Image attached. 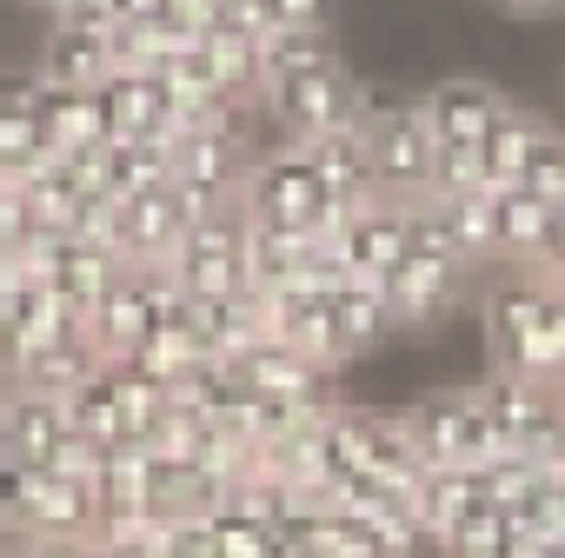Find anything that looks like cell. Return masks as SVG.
<instances>
[{"instance_id": "obj_27", "label": "cell", "mask_w": 565, "mask_h": 558, "mask_svg": "<svg viewBox=\"0 0 565 558\" xmlns=\"http://www.w3.org/2000/svg\"><path fill=\"white\" fill-rule=\"evenodd\" d=\"M28 472L34 465H21V452L0 439V538H14V518H21V498H28Z\"/></svg>"}, {"instance_id": "obj_31", "label": "cell", "mask_w": 565, "mask_h": 558, "mask_svg": "<svg viewBox=\"0 0 565 558\" xmlns=\"http://www.w3.org/2000/svg\"><path fill=\"white\" fill-rule=\"evenodd\" d=\"M552 512H558V532H565V465L552 472Z\"/></svg>"}, {"instance_id": "obj_12", "label": "cell", "mask_w": 565, "mask_h": 558, "mask_svg": "<svg viewBox=\"0 0 565 558\" xmlns=\"http://www.w3.org/2000/svg\"><path fill=\"white\" fill-rule=\"evenodd\" d=\"M100 346L87 340V326H74V333H61V340H47V346H28L21 353V366H14V386H28V393H47V399H74L87 379H100Z\"/></svg>"}, {"instance_id": "obj_14", "label": "cell", "mask_w": 565, "mask_h": 558, "mask_svg": "<svg viewBox=\"0 0 565 558\" xmlns=\"http://www.w3.org/2000/svg\"><path fill=\"white\" fill-rule=\"evenodd\" d=\"M545 226H552V206L539 193H525V186L492 193V266L532 272L539 266V246H545Z\"/></svg>"}, {"instance_id": "obj_6", "label": "cell", "mask_w": 565, "mask_h": 558, "mask_svg": "<svg viewBox=\"0 0 565 558\" xmlns=\"http://www.w3.org/2000/svg\"><path fill=\"white\" fill-rule=\"evenodd\" d=\"M479 279H486L479 266L413 246V253L386 272V307H393V326H433V320H446L452 307H466V300L479 293Z\"/></svg>"}, {"instance_id": "obj_18", "label": "cell", "mask_w": 565, "mask_h": 558, "mask_svg": "<svg viewBox=\"0 0 565 558\" xmlns=\"http://www.w3.org/2000/svg\"><path fill=\"white\" fill-rule=\"evenodd\" d=\"M41 120H47V140L54 153H100L114 133H107V107L100 94H61V87H41Z\"/></svg>"}, {"instance_id": "obj_8", "label": "cell", "mask_w": 565, "mask_h": 558, "mask_svg": "<svg viewBox=\"0 0 565 558\" xmlns=\"http://www.w3.org/2000/svg\"><path fill=\"white\" fill-rule=\"evenodd\" d=\"M233 373H239V386H246L253 399H287V406H300V412H313V419L340 412L333 373H327V366H313L307 353H294L287 340H259L253 353H239V360H233Z\"/></svg>"}, {"instance_id": "obj_9", "label": "cell", "mask_w": 565, "mask_h": 558, "mask_svg": "<svg viewBox=\"0 0 565 558\" xmlns=\"http://www.w3.org/2000/svg\"><path fill=\"white\" fill-rule=\"evenodd\" d=\"M505 107H512L505 87H492L479 74H452V81H439V87L419 94V120H426L433 147H459V153H479V140L499 127Z\"/></svg>"}, {"instance_id": "obj_22", "label": "cell", "mask_w": 565, "mask_h": 558, "mask_svg": "<svg viewBox=\"0 0 565 558\" xmlns=\"http://www.w3.org/2000/svg\"><path fill=\"white\" fill-rule=\"evenodd\" d=\"M327 61H340L333 28H279V34L259 41V74H266V87H273V81H294V74H307V67H327Z\"/></svg>"}, {"instance_id": "obj_17", "label": "cell", "mask_w": 565, "mask_h": 558, "mask_svg": "<svg viewBox=\"0 0 565 558\" xmlns=\"http://www.w3.org/2000/svg\"><path fill=\"white\" fill-rule=\"evenodd\" d=\"M539 133H545L539 114H525V107H505L499 114V127L479 140V180H486V193H505V186L525 180V160H532Z\"/></svg>"}, {"instance_id": "obj_2", "label": "cell", "mask_w": 565, "mask_h": 558, "mask_svg": "<svg viewBox=\"0 0 565 558\" xmlns=\"http://www.w3.org/2000/svg\"><path fill=\"white\" fill-rule=\"evenodd\" d=\"M239 213H246V226L307 233V239H320V246H327V239L347 226V213H360V206H340V200L320 186V173L307 167V153L287 140V147H273L266 160H253V167H246Z\"/></svg>"}, {"instance_id": "obj_13", "label": "cell", "mask_w": 565, "mask_h": 558, "mask_svg": "<svg viewBox=\"0 0 565 558\" xmlns=\"http://www.w3.org/2000/svg\"><path fill=\"white\" fill-rule=\"evenodd\" d=\"M0 439L21 452V465L47 472L54 452H61V439H67V412H61V399L28 393V386H8V393H0Z\"/></svg>"}, {"instance_id": "obj_11", "label": "cell", "mask_w": 565, "mask_h": 558, "mask_svg": "<svg viewBox=\"0 0 565 558\" xmlns=\"http://www.w3.org/2000/svg\"><path fill=\"white\" fill-rule=\"evenodd\" d=\"M34 74H41V87H61V94H100V87L114 81L107 34H87V28H61V21H47V41H41Z\"/></svg>"}, {"instance_id": "obj_29", "label": "cell", "mask_w": 565, "mask_h": 558, "mask_svg": "<svg viewBox=\"0 0 565 558\" xmlns=\"http://www.w3.org/2000/svg\"><path fill=\"white\" fill-rule=\"evenodd\" d=\"M539 279H565V213H552V226H545V246H539V266H532Z\"/></svg>"}, {"instance_id": "obj_25", "label": "cell", "mask_w": 565, "mask_h": 558, "mask_svg": "<svg viewBox=\"0 0 565 558\" xmlns=\"http://www.w3.org/2000/svg\"><path fill=\"white\" fill-rule=\"evenodd\" d=\"M505 538H512V532H505V512H499V505H479L472 518H459V525L439 538V551H446V558H499Z\"/></svg>"}, {"instance_id": "obj_26", "label": "cell", "mask_w": 565, "mask_h": 558, "mask_svg": "<svg viewBox=\"0 0 565 558\" xmlns=\"http://www.w3.org/2000/svg\"><path fill=\"white\" fill-rule=\"evenodd\" d=\"M525 193H539L552 213H565V133L558 127H545L539 133V147H532V160H525V180H519Z\"/></svg>"}, {"instance_id": "obj_16", "label": "cell", "mask_w": 565, "mask_h": 558, "mask_svg": "<svg viewBox=\"0 0 565 558\" xmlns=\"http://www.w3.org/2000/svg\"><path fill=\"white\" fill-rule=\"evenodd\" d=\"M479 505H492V498H486V479L472 465H433V472H419V532H426V545H439Z\"/></svg>"}, {"instance_id": "obj_15", "label": "cell", "mask_w": 565, "mask_h": 558, "mask_svg": "<svg viewBox=\"0 0 565 558\" xmlns=\"http://www.w3.org/2000/svg\"><path fill=\"white\" fill-rule=\"evenodd\" d=\"M307 167L320 173V186L340 200V206H366L380 200L373 193V167H366V133L360 127H340V133H320V140H300Z\"/></svg>"}, {"instance_id": "obj_24", "label": "cell", "mask_w": 565, "mask_h": 558, "mask_svg": "<svg viewBox=\"0 0 565 558\" xmlns=\"http://www.w3.org/2000/svg\"><path fill=\"white\" fill-rule=\"evenodd\" d=\"M61 412H67V432H81V439H94V446H120V406H114V393H107V366H100V379H87L74 399H61Z\"/></svg>"}, {"instance_id": "obj_28", "label": "cell", "mask_w": 565, "mask_h": 558, "mask_svg": "<svg viewBox=\"0 0 565 558\" xmlns=\"http://www.w3.org/2000/svg\"><path fill=\"white\" fill-rule=\"evenodd\" d=\"M273 34L279 28H333V0H259Z\"/></svg>"}, {"instance_id": "obj_10", "label": "cell", "mask_w": 565, "mask_h": 558, "mask_svg": "<svg viewBox=\"0 0 565 558\" xmlns=\"http://www.w3.org/2000/svg\"><path fill=\"white\" fill-rule=\"evenodd\" d=\"M153 326H160V313H153V279H147V272H120L114 293L87 313V340L100 346L107 366H114V360H134Z\"/></svg>"}, {"instance_id": "obj_1", "label": "cell", "mask_w": 565, "mask_h": 558, "mask_svg": "<svg viewBox=\"0 0 565 558\" xmlns=\"http://www.w3.org/2000/svg\"><path fill=\"white\" fill-rule=\"evenodd\" d=\"M479 326L492 346V373H519L539 386L565 379V293L539 272L479 279Z\"/></svg>"}, {"instance_id": "obj_3", "label": "cell", "mask_w": 565, "mask_h": 558, "mask_svg": "<svg viewBox=\"0 0 565 558\" xmlns=\"http://www.w3.org/2000/svg\"><path fill=\"white\" fill-rule=\"evenodd\" d=\"M366 167H373V193L393 206H419L433 200V133L419 120V100H373L366 120Z\"/></svg>"}, {"instance_id": "obj_33", "label": "cell", "mask_w": 565, "mask_h": 558, "mask_svg": "<svg viewBox=\"0 0 565 558\" xmlns=\"http://www.w3.org/2000/svg\"><path fill=\"white\" fill-rule=\"evenodd\" d=\"M0 393H8V379H0Z\"/></svg>"}, {"instance_id": "obj_19", "label": "cell", "mask_w": 565, "mask_h": 558, "mask_svg": "<svg viewBox=\"0 0 565 558\" xmlns=\"http://www.w3.org/2000/svg\"><path fill=\"white\" fill-rule=\"evenodd\" d=\"M0 307H8V326H14V340H21V353L28 346H47V340H61V333H74V326H87L47 279H21L14 293H0Z\"/></svg>"}, {"instance_id": "obj_21", "label": "cell", "mask_w": 565, "mask_h": 558, "mask_svg": "<svg viewBox=\"0 0 565 558\" xmlns=\"http://www.w3.org/2000/svg\"><path fill=\"white\" fill-rule=\"evenodd\" d=\"M107 393H114V406H120V439L153 446V432H160V426H167V412H173V393H160L153 379H140L127 360H114V366H107Z\"/></svg>"}, {"instance_id": "obj_7", "label": "cell", "mask_w": 565, "mask_h": 558, "mask_svg": "<svg viewBox=\"0 0 565 558\" xmlns=\"http://www.w3.org/2000/svg\"><path fill=\"white\" fill-rule=\"evenodd\" d=\"M413 253V226H406V206L393 200H366L360 213H347V226L320 246V259L340 272V279H380Z\"/></svg>"}, {"instance_id": "obj_23", "label": "cell", "mask_w": 565, "mask_h": 558, "mask_svg": "<svg viewBox=\"0 0 565 558\" xmlns=\"http://www.w3.org/2000/svg\"><path fill=\"white\" fill-rule=\"evenodd\" d=\"M333 307H340V320H347V340H353V353H366L373 340L399 333V326H393V307H386V287H380V279H340V287H333Z\"/></svg>"}, {"instance_id": "obj_34", "label": "cell", "mask_w": 565, "mask_h": 558, "mask_svg": "<svg viewBox=\"0 0 565 558\" xmlns=\"http://www.w3.org/2000/svg\"><path fill=\"white\" fill-rule=\"evenodd\" d=\"M47 8H54V0H47Z\"/></svg>"}, {"instance_id": "obj_20", "label": "cell", "mask_w": 565, "mask_h": 558, "mask_svg": "<svg viewBox=\"0 0 565 558\" xmlns=\"http://www.w3.org/2000/svg\"><path fill=\"white\" fill-rule=\"evenodd\" d=\"M167 180H173V147H153V140H107L100 147V193L140 200Z\"/></svg>"}, {"instance_id": "obj_30", "label": "cell", "mask_w": 565, "mask_h": 558, "mask_svg": "<svg viewBox=\"0 0 565 558\" xmlns=\"http://www.w3.org/2000/svg\"><path fill=\"white\" fill-rule=\"evenodd\" d=\"M486 8H499V14H512V21H558L565 0H486Z\"/></svg>"}, {"instance_id": "obj_4", "label": "cell", "mask_w": 565, "mask_h": 558, "mask_svg": "<svg viewBox=\"0 0 565 558\" xmlns=\"http://www.w3.org/2000/svg\"><path fill=\"white\" fill-rule=\"evenodd\" d=\"M399 419H406V439H413V452H419V465L433 472V465H486V459H499V432H492V419H486V399H479V386H446V393H419L413 406H399Z\"/></svg>"}, {"instance_id": "obj_5", "label": "cell", "mask_w": 565, "mask_h": 558, "mask_svg": "<svg viewBox=\"0 0 565 558\" xmlns=\"http://www.w3.org/2000/svg\"><path fill=\"white\" fill-rule=\"evenodd\" d=\"M259 100H266L279 140H294V147H300V140H320V133H340V127H360L366 107H373V94L353 81L347 61L307 67V74H294V81H273Z\"/></svg>"}, {"instance_id": "obj_32", "label": "cell", "mask_w": 565, "mask_h": 558, "mask_svg": "<svg viewBox=\"0 0 565 558\" xmlns=\"http://www.w3.org/2000/svg\"><path fill=\"white\" fill-rule=\"evenodd\" d=\"M552 558H565V538H558V551H552Z\"/></svg>"}]
</instances>
